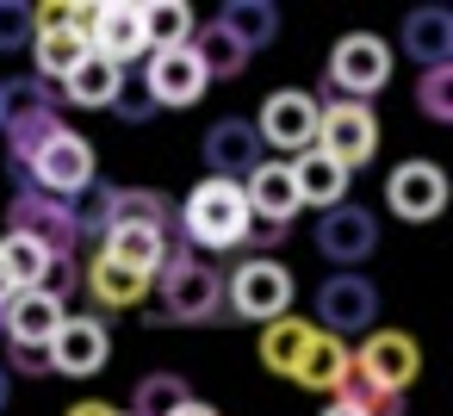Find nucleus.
Masks as SVG:
<instances>
[{"label":"nucleus","instance_id":"obj_39","mask_svg":"<svg viewBox=\"0 0 453 416\" xmlns=\"http://www.w3.org/2000/svg\"><path fill=\"white\" fill-rule=\"evenodd\" d=\"M112 106H119V119H131V125H143V119H150V112H156V106H150V94H143V88H137V94H119V100H112Z\"/></svg>","mask_w":453,"mask_h":416},{"label":"nucleus","instance_id":"obj_5","mask_svg":"<svg viewBox=\"0 0 453 416\" xmlns=\"http://www.w3.org/2000/svg\"><path fill=\"white\" fill-rule=\"evenodd\" d=\"M286 304H292V273H286L273 255H249V261H236V273L224 280V311H230V317L273 323V317H286Z\"/></svg>","mask_w":453,"mask_h":416},{"label":"nucleus","instance_id":"obj_29","mask_svg":"<svg viewBox=\"0 0 453 416\" xmlns=\"http://www.w3.org/2000/svg\"><path fill=\"white\" fill-rule=\"evenodd\" d=\"M187 50L199 57V69H205L211 81H230V75H242V69H249V50H242L230 32H218V26H193Z\"/></svg>","mask_w":453,"mask_h":416},{"label":"nucleus","instance_id":"obj_21","mask_svg":"<svg viewBox=\"0 0 453 416\" xmlns=\"http://www.w3.org/2000/svg\"><path fill=\"white\" fill-rule=\"evenodd\" d=\"M81 286H88V298L100 304V311H131V304H143L150 298V273H131V267H119V261H106V255H94L88 261V273H81Z\"/></svg>","mask_w":453,"mask_h":416},{"label":"nucleus","instance_id":"obj_2","mask_svg":"<svg viewBox=\"0 0 453 416\" xmlns=\"http://www.w3.org/2000/svg\"><path fill=\"white\" fill-rule=\"evenodd\" d=\"M162 323H230L224 317V273L199 255L162 261Z\"/></svg>","mask_w":453,"mask_h":416},{"label":"nucleus","instance_id":"obj_44","mask_svg":"<svg viewBox=\"0 0 453 416\" xmlns=\"http://www.w3.org/2000/svg\"><path fill=\"white\" fill-rule=\"evenodd\" d=\"M13 298V280H7V267H0V304H7Z\"/></svg>","mask_w":453,"mask_h":416},{"label":"nucleus","instance_id":"obj_17","mask_svg":"<svg viewBox=\"0 0 453 416\" xmlns=\"http://www.w3.org/2000/svg\"><path fill=\"white\" fill-rule=\"evenodd\" d=\"M63 304L50 292H13L7 304H0V323H7V342L19 348H50V335L63 329Z\"/></svg>","mask_w":453,"mask_h":416},{"label":"nucleus","instance_id":"obj_38","mask_svg":"<svg viewBox=\"0 0 453 416\" xmlns=\"http://www.w3.org/2000/svg\"><path fill=\"white\" fill-rule=\"evenodd\" d=\"M286 230H292V224H273V218H249L242 243H255V249L267 255V249H280V243H286Z\"/></svg>","mask_w":453,"mask_h":416},{"label":"nucleus","instance_id":"obj_42","mask_svg":"<svg viewBox=\"0 0 453 416\" xmlns=\"http://www.w3.org/2000/svg\"><path fill=\"white\" fill-rule=\"evenodd\" d=\"M174 416H218V410H211V404H199V397H193V404H180V410H174Z\"/></svg>","mask_w":453,"mask_h":416},{"label":"nucleus","instance_id":"obj_37","mask_svg":"<svg viewBox=\"0 0 453 416\" xmlns=\"http://www.w3.org/2000/svg\"><path fill=\"white\" fill-rule=\"evenodd\" d=\"M75 286H81V273H75V255H50V267H44V286H38V292H50V298L63 304Z\"/></svg>","mask_w":453,"mask_h":416},{"label":"nucleus","instance_id":"obj_7","mask_svg":"<svg viewBox=\"0 0 453 416\" xmlns=\"http://www.w3.org/2000/svg\"><path fill=\"white\" fill-rule=\"evenodd\" d=\"M317 150L335 162V168H366L372 156H379V112L372 106H360V100H335V106H323V119H317Z\"/></svg>","mask_w":453,"mask_h":416},{"label":"nucleus","instance_id":"obj_36","mask_svg":"<svg viewBox=\"0 0 453 416\" xmlns=\"http://www.w3.org/2000/svg\"><path fill=\"white\" fill-rule=\"evenodd\" d=\"M32 44V7H19V0H0V57H13Z\"/></svg>","mask_w":453,"mask_h":416},{"label":"nucleus","instance_id":"obj_34","mask_svg":"<svg viewBox=\"0 0 453 416\" xmlns=\"http://www.w3.org/2000/svg\"><path fill=\"white\" fill-rule=\"evenodd\" d=\"M416 106H422L428 125H453V63H447V69H422Z\"/></svg>","mask_w":453,"mask_h":416},{"label":"nucleus","instance_id":"obj_20","mask_svg":"<svg viewBox=\"0 0 453 416\" xmlns=\"http://www.w3.org/2000/svg\"><path fill=\"white\" fill-rule=\"evenodd\" d=\"M94 50H88V38L75 32V26H57V32H32V81H44V88H63L81 63H88Z\"/></svg>","mask_w":453,"mask_h":416},{"label":"nucleus","instance_id":"obj_3","mask_svg":"<svg viewBox=\"0 0 453 416\" xmlns=\"http://www.w3.org/2000/svg\"><path fill=\"white\" fill-rule=\"evenodd\" d=\"M69 26L88 38V50L112 69L150 57V38H143V7L137 0H106V7H69Z\"/></svg>","mask_w":453,"mask_h":416},{"label":"nucleus","instance_id":"obj_12","mask_svg":"<svg viewBox=\"0 0 453 416\" xmlns=\"http://www.w3.org/2000/svg\"><path fill=\"white\" fill-rule=\"evenodd\" d=\"M44 354H50V373L94 379V373H106V360H112V335H106L100 317H63V329L50 335Z\"/></svg>","mask_w":453,"mask_h":416},{"label":"nucleus","instance_id":"obj_16","mask_svg":"<svg viewBox=\"0 0 453 416\" xmlns=\"http://www.w3.org/2000/svg\"><path fill=\"white\" fill-rule=\"evenodd\" d=\"M261 162V137L249 119H218L205 131V168L211 181H249V168Z\"/></svg>","mask_w":453,"mask_h":416},{"label":"nucleus","instance_id":"obj_15","mask_svg":"<svg viewBox=\"0 0 453 416\" xmlns=\"http://www.w3.org/2000/svg\"><path fill=\"white\" fill-rule=\"evenodd\" d=\"M354 366L379 385V391H410V379H416V366H422V348L403 335V329H366V342H360V354H354Z\"/></svg>","mask_w":453,"mask_h":416},{"label":"nucleus","instance_id":"obj_40","mask_svg":"<svg viewBox=\"0 0 453 416\" xmlns=\"http://www.w3.org/2000/svg\"><path fill=\"white\" fill-rule=\"evenodd\" d=\"M13 366H19V373H32V379H44V373H50V354H44V348H19V342H13Z\"/></svg>","mask_w":453,"mask_h":416},{"label":"nucleus","instance_id":"obj_24","mask_svg":"<svg viewBox=\"0 0 453 416\" xmlns=\"http://www.w3.org/2000/svg\"><path fill=\"white\" fill-rule=\"evenodd\" d=\"M100 255L119 261V267H131V273H150V280H156V267L168 261V236H162V230H137V224H112V230L100 236Z\"/></svg>","mask_w":453,"mask_h":416},{"label":"nucleus","instance_id":"obj_1","mask_svg":"<svg viewBox=\"0 0 453 416\" xmlns=\"http://www.w3.org/2000/svg\"><path fill=\"white\" fill-rule=\"evenodd\" d=\"M180 230L193 249H242V230H249V199H242V181H199L187 199H180Z\"/></svg>","mask_w":453,"mask_h":416},{"label":"nucleus","instance_id":"obj_45","mask_svg":"<svg viewBox=\"0 0 453 416\" xmlns=\"http://www.w3.org/2000/svg\"><path fill=\"white\" fill-rule=\"evenodd\" d=\"M323 416H360V410H348V404H329V410H323Z\"/></svg>","mask_w":453,"mask_h":416},{"label":"nucleus","instance_id":"obj_31","mask_svg":"<svg viewBox=\"0 0 453 416\" xmlns=\"http://www.w3.org/2000/svg\"><path fill=\"white\" fill-rule=\"evenodd\" d=\"M193 7L187 0H156V7H143V38H150V50H180L187 38H193Z\"/></svg>","mask_w":453,"mask_h":416},{"label":"nucleus","instance_id":"obj_32","mask_svg":"<svg viewBox=\"0 0 453 416\" xmlns=\"http://www.w3.org/2000/svg\"><path fill=\"white\" fill-rule=\"evenodd\" d=\"M180 404H193L180 373H150V379L131 385V416H174Z\"/></svg>","mask_w":453,"mask_h":416},{"label":"nucleus","instance_id":"obj_30","mask_svg":"<svg viewBox=\"0 0 453 416\" xmlns=\"http://www.w3.org/2000/svg\"><path fill=\"white\" fill-rule=\"evenodd\" d=\"M0 267H7L13 292H38L44 286V267H50V249L32 243V236H19V230H7V236H0Z\"/></svg>","mask_w":453,"mask_h":416},{"label":"nucleus","instance_id":"obj_41","mask_svg":"<svg viewBox=\"0 0 453 416\" xmlns=\"http://www.w3.org/2000/svg\"><path fill=\"white\" fill-rule=\"evenodd\" d=\"M69 416H119L106 397H81V404H69Z\"/></svg>","mask_w":453,"mask_h":416},{"label":"nucleus","instance_id":"obj_35","mask_svg":"<svg viewBox=\"0 0 453 416\" xmlns=\"http://www.w3.org/2000/svg\"><path fill=\"white\" fill-rule=\"evenodd\" d=\"M57 131H63V119H57V112L26 119V125H7V156H13V174H19V168H26V162H32V156L57 137Z\"/></svg>","mask_w":453,"mask_h":416},{"label":"nucleus","instance_id":"obj_19","mask_svg":"<svg viewBox=\"0 0 453 416\" xmlns=\"http://www.w3.org/2000/svg\"><path fill=\"white\" fill-rule=\"evenodd\" d=\"M403 57L422 69H447L453 63V13L447 7H416L403 19Z\"/></svg>","mask_w":453,"mask_h":416},{"label":"nucleus","instance_id":"obj_9","mask_svg":"<svg viewBox=\"0 0 453 416\" xmlns=\"http://www.w3.org/2000/svg\"><path fill=\"white\" fill-rule=\"evenodd\" d=\"M7 218H13V230H19V236L44 243L50 255H75V243H81L75 205H69V199H50V193H38V187H26V174H19V193H13Z\"/></svg>","mask_w":453,"mask_h":416},{"label":"nucleus","instance_id":"obj_11","mask_svg":"<svg viewBox=\"0 0 453 416\" xmlns=\"http://www.w3.org/2000/svg\"><path fill=\"white\" fill-rule=\"evenodd\" d=\"M317 317H323V335H366L372 317H379L372 280H360V273H329V280L317 286Z\"/></svg>","mask_w":453,"mask_h":416},{"label":"nucleus","instance_id":"obj_8","mask_svg":"<svg viewBox=\"0 0 453 416\" xmlns=\"http://www.w3.org/2000/svg\"><path fill=\"white\" fill-rule=\"evenodd\" d=\"M317 119H323L317 94H304V88H280V94L261 100L255 137L273 143V150H286V156H304V150H317Z\"/></svg>","mask_w":453,"mask_h":416},{"label":"nucleus","instance_id":"obj_27","mask_svg":"<svg viewBox=\"0 0 453 416\" xmlns=\"http://www.w3.org/2000/svg\"><path fill=\"white\" fill-rule=\"evenodd\" d=\"M112 224H137V230H162L174 224V205L156 193V187H112V205H106V230Z\"/></svg>","mask_w":453,"mask_h":416},{"label":"nucleus","instance_id":"obj_10","mask_svg":"<svg viewBox=\"0 0 453 416\" xmlns=\"http://www.w3.org/2000/svg\"><path fill=\"white\" fill-rule=\"evenodd\" d=\"M385 205H391L403 224L441 218V212H447V174H441V162H428V156L397 162V168L385 174Z\"/></svg>","mask_w":453,"mask_h":416},{"label":"nucleus","instance_id":"obj_13","mask_svg":"<svg viewBox=\"0 0 453 416\" xmlns=\"http://www.w3.org/2000/svg\"><path fill=\"white\" fill-rule=\"evenodd\" d=\"M205 88H211V75L199 69V57L187 44L180 50H150V63H143L150 106H193V100H205Z\"/></svg>","mask_w":453,"mask_h":416},{"label":"nucleus","instance_id":"obj_26","mask_svg":"<svg viewBox=\"0 0 453 416\" xmlns=\"http://www.w3.org/2000/svg\"><path fill=\"white\" fill-rule=\"evenodd\" d=\"M69 106H88V112H106L119 94H125V69H112V63H100V57H88L63 88H57Z\"/></svg>","mask_w":453,"mask_h":416},{"label":"nucleus","instance_id":"obj_6","mask_svg":"<svg viewBox=\"0 0 453 416\" xmlns=\"http://www.w3.org/2000/svg\"><path fill=\"white\" fill-rule=\"evenodd\" d=\"M329 88L342 94V100H372L385 81H391V44L385 38H372V32H348V38H335V50H329Z\"/></svg>","mask_w":453,"mask_h":416},{"label":"nucleus","instance_id":"obj_22","mask_svg":"<svg viewBox=\"0 0 453 416\" xmlns=\"http://www.w3.org/2000/svg\"><path fill=\"white\" fill-rule=\"evenodd\" d=\"M348 366H354V348H348L342 335L311 329V342H304V354H298L292 379H298V385H311V391H329V397H335V385L348 379Z\"/></svg>","mask_w":453,"mask_h":416},{"label":"nucleus","instance_id":"obj_14","mask_svg":"<svg viewBox=\"0 0 453 416\" xmlns=\"http://www.w3.org/2000/svg\"><path fill=\"white\" fill-rule=\"evenodd\" d=\"M317 249L335 261V267H348L354 273V261H366L372 249H379V218L366 212V205H329L323 218H317Z\"/></svg>","mask_w":453,"mask_h":416},{"label":"nucleus","instance_id":"obj_43","mask_svg":"<svg viewBox=\"0 0 453 416\" xmlns=\"http://www.w3.org/2000/svg\"><path fill=\"white\" fill-rule=\"evenodd\" d=\"M7 397H13V379H7V366H0V410H7Z\"/></svg>","mask_w":453,"mask_h":416},{"label":"nucleus","instance_id":"obj_28","mask_svg":"<svg viewBox=\"0 0 453 416\" xmlns=\"http://www.w3.org/2000/svg\"><path fill=\"white\" fill-rule=\"evenodd\" d=\"M311 329H317V323H304V317H273V323H261V366L280 373V379H292V366H298Z\"/></svg>","mask_w":453,"mask_h":416},{"label":"nucleus","instance_id":"obj_23","mask_svg":"<svg viewBox=\"0 0 453 416\" xmlns=\"http://www.w3.org/2000/svg\"><path fill=\"white\" fill-rule=\"evenodd\" d=\"M211 26L230 32V38L255 57V50H267V44L280 38V7H273V0H224V13H218Z\"/></svg>","mask_w":453,"mask_h":416},{"label":"nucleus","instance_id":"obj_18","mask_svg":"<svg viewBox=\"0 0 453 416\" xmlns=\"http://www.w3.org/2000/svg\"><path fill=\"white\" fill-rule=\"evenodd\" d=\"M242 199H249V218H273V224H292L298 212V181H292V162H255L249 181H242Z\"/></svg>","mask_w":453,"mask_h":416},{"label":"nucleus","instance_id":"obj_25","mask_svg":"<svg viewBox=\"0 0 453 416\" xmlns=\"http://www.w3.org/2000/svg\"><path fill=\"white\" fill-rule=\"evenodd\" d=\"M292 181H298V205H342L348 199V168H335L323 150H304V156H292Z\"/></svg>","mask_w":453,"mask_h":416},{"label":"nucleus","instance_id":"obj_46","mask_svg":"<svg viewBox=\"0 0 453 416\" xmlns=\"http://www.w3.org/2000/svg\"><path fill=\"white\" fill-rule=\"evenodd\" d=\"M0 335H7V323H0Z\"/></svg>","mask_w":453,"mask_h":416},{"label":"nucleus","instance_id":"obj_4","mask_svg":"<svg viewBox=\"0 0 453 416\" xmlns=\"http://www.w3.org/2000/svg\"><path fill=\"white\" fill-rule=\"evenodd\" d=\"M94 168H100V162H94V143L63 125L19 174H26V187H38V193H50V199H81V193L94 187Z\"/></svg>","mask_w":453,"mask_h":416},{"label":"nucleus","instance_id":"obj_33","mask_svg":"<svg viewBox=\"0 0 453 416\" xmlns=\"http://www.w3.org/2000/svg\"><path fill=\"white\" fill-rule=\"evenodd\" d=\"M44 112H57V88H44V81H0V131L26 125V119H44Z\"/></svg>","mask_w":453,"mask_h":416}]
</instances>
